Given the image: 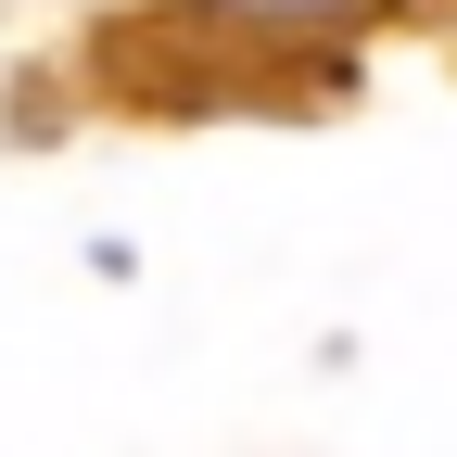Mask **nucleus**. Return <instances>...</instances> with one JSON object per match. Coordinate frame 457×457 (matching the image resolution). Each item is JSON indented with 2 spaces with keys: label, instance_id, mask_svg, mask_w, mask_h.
<instances>
[{
  "label": "nucleus",
  "instance_id": "nucleus-1",
  "mask_svg": "<svg viewBox=\"0 0 457 457\" xmlns=\"http://www.w3.org/2000/svg\"><path fill=\"white\" fill-rule=\"evenodd\" d=\"M242 26H330V13H356V0H228Z\"/></svg>",
  "mask_w": 457,
  "mask_h": 457
}]
</instances>
